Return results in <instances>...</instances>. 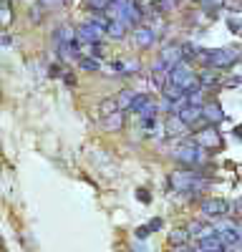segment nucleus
<instances>
[{"mask_svg": "<svg viewBox=\"0 0 242 252\" xmlns=\"http://www.w3.org/2000/svg\"><path fill=\"white\" fill-rule=\"evenodd\" d=\"M242 56L235 46H225V48H202L199 51V63L207 68H217V71H227L235 63H240Z\"/></svg>", "mask_w": 242, "mask_h": 252, "instance_id": "1", "label": "nucleus"}, {"mask_svg": "<svg viewBox=\"0 0 242 252\" xmlns=\"http://www.w3.org/2000/svg\"><path fill=\"white\" fill-rule=\"evenodd\" d=\"M199 247L207 250V252H227V250H230V247L225 245V240L219 237V232H212V235H207V237H202V240H199Z\"/></svg>", "mask_w": 242, "mask_h": 252, "instance_id": "10", "label": "nucleus"}, {"mask_svg": "<svg viewBox=\"0 0 242 252\" xmlns=\"http://www.w3.org/2000/svg\"><path fill=\"white\" fill-rule=\"evenodd\" d=\"M172 252H192V250H189V247H187V245H177V247H174V250H172Z\"/></svg>", "mask_w": 242, "mask_h": 252, "instance_id": "32", "label": "nucleus"}, {"mask_svg": "<svg viewBox=\"0 0 242 252\" xmlns=\"http://www.w3.org/2000/svg\"><path fill=\"white\" fill-rule=\"evenodd\" d=\"M78 68L81 71H89V73L91 71H98L101 68V58L98 56H81L78 58Z\"/></svg>", "mask_w": 242, "mask_h": 252, "instance_id": "17", "label": "nucleus"}, {"mask_svg": "<svg viewBox=\"0 0 242 252\" xmlns=\"http://www.w3.org/2000/svg\"><path fill=\"white\" fill-rule=\"evenodd\" d=\"M179 5V0H151V8L161 15H167V13H174Z\"/></svg>", "mask_w": 242, "mask_h": 252, "instance_id": "18", "label": "nucleus"}, {"mask_svg": "<svg viewBox=\"0 0 242 252\" xmlns=\"http://www.w3.org/2000/svg\"><path fill=\"white\" fill-rule=\"evenodd\" d=\"M63 83H66V86H76V76H73L71 71H66V73H63Z\"/></svg>", "mask_w": 242, "mask_h": 252, "instance_id": "27", "label": "nucleus"}, {"mask_svg": "<svg viewBox=\"0 0 242 252\" xmlns=\"http://www.w3.org/2000/svg\"><path fill=\"white\" fill-rule=\"evenodd\" d=\"M129 23H124V20H111L109 23V28H106V35L109 38H114V40H124L126 35H129Z\"/></svg>", "mask_w": 242, "mask_h": 252, "instance_id": "14", "label": "nucleus"}, {"mask_svg": "<svg viewBox=\"0 0 242 252\" xmlns=\"http://www.w3.org/2000/svg\"><path fill=\"white\" fill-rule=\"evenodd\" d=\"M161 224H164V222H161V217H154V220H149V232H156V229H161Z\"/></svg>", "mask_w": 242, "mask_h": 252, "instance_id": "25", "label": "nucleus"}, {"mask_svg": "<svg viewBox=\"0 0 242 252\" xmlns=\"http://www.w3.org/2000/svg\"><path fill=\"white\" fill-rule=\"evenodd\" d=\"M131 111H134V114H139V119H154V116H159L161 106H159V103H156L149 94H136Z\"/></svg>", "mask_w": 242, "mask_h": 252, "instance_id": "5", "label": "nucleus"}, {"mask_svg": "<svg viewBox=\"0 0 242 252\" xmlns=\"http://www.w3.org/2000/svg\"><path fill=\"white\" fill-rule=\"evenodd\" d=\"M10 18H13V13H10V0H3V3H0V20H3V28L10 23Z\"/></svg>", "mask_w": 242, "mask_h": 252, "instance_id": "22", "label": "nucleus"}, {"mask_svg": "<svg viewBox=\"0 0 242 252\" xmlns=\"http://www.w3.org/2000/svg\"><path fill=\"white\" fill-rule=\"evenodd\" d=\"M227 31L230 33H242V18L240 15H227Z\"/></svg>", "mask_w": 242, "mask_h": 252, "instance_id": "21", "label": "nucleus"}, {"mask_svg": "<svg viewBox=\"0 0 242 252\" xmlns=\"http://www.w3.org/2000/svg\"><path fill=\"white\" fill-rule=\"evenodd\" d=\"M98 18L93 20H86V23H81L76 26V40L78 43H84V46H93V43H101V38L106 35V28L111 20L104 18V13H96Z\"/></svg>", "mask_w": 242, "mask_h": 252, "instance_id": "2", "label": "nucleus"}, {"mask_svg": "<svg viewBox=\"0 0 242 252\" xmlns=\"http://www.w3.org/2000/svg\"><path fill=\"white\" fill-rule=\"evenodd\" d=\"M161 96H164V98H169V101H184V98H187V91L182 89L179 83H172V81H169L167 86L161 89Z\"/></svg>", "mask_w": 242, "mask_h": 252, "instance_id": "15", "label": "nucleus"}, {"mask_svg": "<svg viewBox=\"0 0 242 252\" xmlns=\"http://www.w3.org/2000/svg\"><path fill=\"white\" fill-rule=\"evenodd\" d=\"M189 126L182 121V116L179 114H169L167 116V121L161 124V134H164V139L167 141H174V139H187L189 136Z\"/></svg>", "mask_w": 242, "mask_h": 252, "instance_id": "4", "label": "nucleus"}, {"mask_svg": "<svg viewBox=\"0 0 242 252\" xmlns=\"http://www.w3.org/2000/svg\"><path fill=\"white\" fill-rule=\"evenodd\" d=\"M159 58H164L169 66H177V63L184 61V51H182V43H164L159 48Z\"/></svg>", "mask_w": 242, "mask_h": 252, "instance_id": "9", "label": "nucleus"}, {"mask_svg": "<svg viewBox=\"0 0 242 252\" xmlns=\"http://www.w3.org/2000/svg\"><path fill=\"white\" fill-rule=\"evenodd\" d=\"M141 71V61L136 58V61H126V73L124 76H131V73H139Z\"/></svg>", "mask_w": 242, "mask_h": 252, "instance_id": "23", "label": "nucleus"}, {"mask_svg": "<svg viewBox=\"0 0 242 252\" xmlns=\"http://www.w3.org/2000/svg\"><path fill=\"white\" fill-rule=\"evenodd\" d=\"M136 199H141L144 204H149V202H151V194L147 192V189H136Z\"/></svg>", "mask_w": 242, "mask_h": 252, "instance_id": "24", "label": "nucleus"}, {"mask_svg": "<svg viewBox=\"0 0 242 252\" xmlns=\"http://www.w3.org/2000/svg\"><path fill=\"white\" fill-rule=\"evenodd\" d=\"M230 209H232V204L227 199H202V204H199V212L212 220H222L225 215H230Z\"/></svg>", "mask_w": 242, "mask_h": 252, "instance_id": "7", "label": "nucleus"}, {"mask_svg": "<svg viewBox=\"0 0 242 252\" xmlns=\"http://www.w3.org/2000/svg\"><path fill=\"white\" fill-rule=\"evenodd\" d=\"M192 235H189V229H172L169 232V242L177 247V245H187V240H189Z\"/></svg>", "mask_w": 242, "mask_h": 252, "instance_id": "20", "label": "nucleus"}, {"mask_svg": "<svg viewBox=\"0 0 242 252\" xmlns=\"http://www.w3.org/2000/svg\"><path fill=\"white\" fill-rule=\"evenodd\" d=\"M149 235H151V232H149V227H147V224H144V227H139V229H136V237H139V240H147Z\"/></svg>", "mask_w": 242, "mask_h": 252, "instance_id": "26", "label": "nucleus"}, {"mask_svg": "<svg viewBox=\"0 0 242 252\" xmlns=\"http://www.w3.org/2000/svg\"><path fill=\"white\" fill-rule=\"evenodd\" d=\"M66 0H38V5H63Z\"/></svg>", "mask_w": 242, "mask_h": 252, "instance_id": "28", "label": "nucleus"}, {"mask_svg": "<svg viewBox=\"0 0 242 252\" xmlns=\"http://www.w3.org/2000/svg\"><path fill=\"white\" fill-rule=\"evenodd\" d=\"M10 43H13V38H10V35H8V33H3V46H5V48H8V46H10Z\"/></svg>", "mask_w": 242, "mask_h": 252, "instance_id": "33", "label": "nucleus"}, {"mask_svg": "<svg viewBox=\"0 0 242 252\" xmlns=\"http://www.w3.org/2000/svg\"><path fill=\"white\" fill-rule=\"evenodd\" d=\"M227 86H242V76H232V78L227 81Z\"/></svg>", "mask_w": 242, "mask_h": 252, "instance_id": "30", "label": "nucleus"}, {"mask_svg": "<svg viewBox=\"0 0 242 252\" xmlns=\"http://www.w3.org/2000/svg\"><path fill=\"white\" fill-rule=\"evenodd\" d=\"M30 18L35 20V23H40V18H43V10H40V8H38V10H35V8H30Z\"/></svg>", "mask_w": 242, "mask_h": 252, "instance_id": "29", "label": "nucleus"}, {"mask_svg": "<svg viewBox=\"0 0 242 252\" xmlns=\"http://www.w3.org/2000/svg\"><path fill=\"white\" fill-rule=\"evenodd\" d=\"M205 121L207 124H219V121H227V114L222 111V106L217 101H207L205 103Z\"/></svg>", "mask_w": 242, "mask_h": 252, "instance_id": "12", "label": "nucleus"}, {"mask_svg": "<svg viewBox=\"0 0 242 252\" xmlns=\"http://www.w3.org/2000/svg\"><path fill=\"white\" fill-rule=\"evenodd\" d=\"M179 116L184 121L189 129H202L207 121H205V106H197V103H184V106L179 109Z\"/></svg>", "mask_w": 242, "mask_h": 252, "instance_id": "6", "label": "nucleus"}, {"mask_svg": "<svg viewBox=\"0 0 242 252\" xmlns=\"http://www.w3.org/2000/svg\"><path fill=\"white\" fill-rule=\"evenodd\" d=\"M232 136H235L237 141H242V124H240V126H235V129H232Z\"/></svg>", "mask_w": 242, "mask_h": 252, "instance_id": "31", "label": "nucleus"}, {"mask_svg": "<svg viewBox=\"0 0 242 252\" xmlns=\"http://www.w3.org/2000/svg\"><path fill=\"white\" fill-rule=\"evenodd\" d=\"M134 252H147V250H144V245H141V242H136L134 245Z\"/></svg>", "mask_w": 242, "mask_h": 252, "instance_id": "34", "label": "nucleus"}, {"mask_svg": "<svg viewBox=\"0 0 242 252\" xmlns=\"http://www.w3.org/2000/svg\"><path fill=\"white\" fill-rule=\"evenodd\" d=\"M240 13H242V0H240Z\"/></svg>", "mask_w": 242, "mask_h": 252, "instance_id": "36", "label": "nucleus"}, {"mask_svg": "<svg viewBox=\"0 0 242 252\" xmlns=\"http://www.w3.org/2000/svg\"><path fill=\"white\" fill-rule=\"evenodd\" d=\"M134 98H136V91H131V89H121V91L116 94V103H119V109H121V111H131Z\"/></svg>", "mask_w": 242, "mask_h": 252, "instance_id": "16", "label": "nucleus"}, {"mask_svg": "<svg viewBox=\"0 0 242 252\" xmlns=\"http://www.w3.org/2000/svg\"><path fill=\"white\" fill-rule=\"evenodd\" d=\"M189 3H202V0H189Z\"/></svg>", "mask_w": 242, "mask_h": 252, "instance_id": "35", "label": "nucleus"}, {"mask_svg": "<svg viewBox=\"0 0 242 252\" xmlns=\"http://www.w3.org/2000/svg\"><path fill=\"white\" fill-rule=\"evenodd\" d=\"M192 139H194L199 146H205L207 152H212V149H222V134H219V129H217V124H205L202 129L194 131Z\"/></svg>", "mask_w": 242, "mask_h": 252, "instance_id": "3", "label": "nucleus"}, {"mask_svg": "<svg viewBox=\"0 0 242 252\" xmlns=\"http://www.w3.org/2000/svg\"><path fill=\"white\" fill-rule=\"evenodd\" d=\"M199 78H202V89H217L219 83H222V76L217 68H207V66H202L199 68Z\"/></svg>", "mask_w": 242, "mask_h": 252, "instance_id": "11", "label": "nucleus"}, {"mask_svg": "<svg viewBox=\"0 0 242 252\" xmlns=\"http://www.w3.org/2000/svg\"><path fill=\"white\" fill-rule=\"evenodd\" d=\"M124 111H114V114H109V116H104V121H101V129L104 131H121L124 129Z\"/></svg>", "mask_w": 242, "mask_h": 252, "instance_id": "13", "label": "nucleus"}, {"mask_svg": "<svg viewBox=\"0 0 242 252\" xmlns=\"http://www.w3.org/2000/svg\"><path fill=\"white\" fill-rule=\"evenodd\" d=\"M131 40H134L136 48L147 51V48H151V46L156 43V33H154L149 26H136V28L131 31Z\"/></svg>", "mask_w": 242, "mask_h": 252, "instance_id": "8", "label": "nucleus"}, {"mask_svg": "<svg viewBox=\"0 0 242 252\" xmlns=\"http://www.w3.org/2000/svg\"><path fill=\"white\" fill-rule=\"evenodd\" d=\"M114 5V0H86V8L89 10H93V13H104L106 15V10Z\"/></svg>", "mask_w": 242, "mask_h": 252, "instance_id": "19", "label": "nucleus"}]
</instances>
